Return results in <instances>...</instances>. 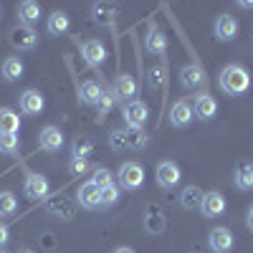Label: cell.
<instances>
[{
  "instance_id": "7a4b0ae2",
  "label": "cell",
  "mask_w": 253,
  "mask_h": 253,
  "mask_svg": "<svg viewBox=\"0 0 253 253\" xmlns=\"http://www.w3.org/2000/svg\"><path fill=\"white\" fill-rule=\"evenodd\" d=\"M122 117H124L126 126H132V129H144L147 119H150V107L139 99H132L122 107Z\"/></svg>"
},
{
  "instance_id": "d590c367",
  "label": "cell",
  "mask_w": 253,
  "mask_h": 253,
  "mask_svg": "<svg viewBox=\"0 0 253 253\" xmlns=\"http://www.w3.org/2000/svg\"><path fill=\"white\" fill-rule=\"evenodd\" d=\"M147 84H150V89H160L165 84V66H152L147 71Z\"/></svg>"
},
{
  "instance_id": "7402d4cb",
  "label": "cell",
  "mask_w": 253,
  "mask_h": 253,
  "mask_svg": "<svg viewBox=\"0 0 253 253\" xmlns=\"http://www.w3.org/2000/svg\"><path fill=\"white\" fill-rule=\"evenodd\" d=\"M200 203H203V193H200L198 185L182 187V193H180V208L182 210H200Z\"/></svg>"
},
{
  "instance_id": "5bb4252c",
  "label": "cell",
  "mask_w": 253,
  "mask_h": 253,
  "mask_svg": "<svg viewBox=\"0 0 253 253\" xmlns=\"http://www.w3.org/2000/svg\"><path fill=\"white\" fill-rule=\"evenodd\" d=\"M18 101H20V112L28 114V117L41 114V112H43V107H46V99L41 96V91H36V89L23 91V94L18 96Z\"/></svg>"
},
{
  "instance_id": "ac0fdd59",
  "label": "cell",
  "mask_w": 253,
  "mask_h": 253,
  "mask_svg": "<svg viewBox=\"0 0 253 253\" xmlns=\"http://www.w3.org/2000/svg\"><path fill=\"white\" fill-rule=\"evenodd\" d=\"M99 193H101V190L89 180V182L79 185V190H76V200H79V205H81V208H86V210H96V208H99Z\"/></svg>"
},
{
  "instance_id": "ffe728a7",
  "label": "cell",
  "mask_w": 253,
  "mask_h": 253,
  "mask_svg": "<svg viewBox=\"0 0 253 253\" xmlns=\"http://www.w3.org/2000/svg\"><path fill=\"white\" fill-rule=\"evenodd\" d=\"M233 185L238 190H253V162H241L233 170Z\"/></svg>"
},
{
  "instance_id": "484cf974",
  "label": "cell",
  "mask_w": 253,
  "mask_h": 253,
  "mask_svg": "<svg viewBox=\"0 0 253 253\" xmlns=\"http://www.w3.org/2000/svg\"><path fill=\"white\" fill-rule=\"evenodd\" d=\"M18 129H20V117L13 109H0V132L18 134Z\"/></svg>"
},
{
  "instance_id": "8fae6325",
  "label": "cell",
  "mask_w": 253,
  "mask_h": 253,
  "mask_svg": "<svg viewBox=\"0 0 253 253\" xmlns=\"http://www.w3.org/2000/svg\"><path fill=\"white\" fill-rule=\"evenodd\" d=\"M81 56H84V61H86L89 66L99 69L104 63V58H107V48H104L101 41L91 38V41H84V43H81Z\"/></svg>"
},
{
  "instance_id": "7c38bea8",
  "label": "cell",
  "mask_w": 253,
  "mask_h": 253,
  "mask_svg": "<svg viewBox=\"0 0 253 253\" xmlns=\"http://www.w3.org/2000/svg\"><path fill=\"white\" fill-rule=\"evenodd\" d=\"M38 147L43 152H58L61 147H63V132L58 129V126H43L38 134Z\"/></svg>"
},
{
  "instance_id": "e575fe53",
  "label": "cell",
  "mask_w": 253,
  "mask_h": 253,
  "mask_svg": "<svg viewBox=\"0 0 253 253\" xmlns=\"http://www.w3.org/2000/svg\"><path fill=\"white\" fill-rule=\"evenodd\" d=\"M91 182L99 187V190H104V187H109V185H114V175L107 170V167H99V170L94 172V177H91Z\"/></svg>"
},
{
  "instance_id": "3957f363",
  "label": "cell",
  "mask_w": 253,
  "mask_h": 253,
  "mask_svg": "<svg viewBox=\"0 0 253 253\" xmlns=\"http://www.w3.org/2000/svg\"><path fill=\"white\" fill-rule=\"evenodd\" d=\"M117 175H119V182L124 190H137L144 185V167L139 162H124Z\"/></svg>"
},
{
  "instance_id": "d6986e66",
  "label": "cell",
  "mask_w": 253,
  "mask_h": 253,
  "mask_svg": "<svg viewBox=\"0 0 253 253\" xmlns=\"http://www.w3.org/2000/svg\"><path fill=\"white\" fill-rule=\"evenodd\" d=\"M137 89H139V84H137L134 76H129V74H119L117 81H114V94H117V99L132 101V99L137 96Z\"/></svg>"
},
{
  "instance_id": "74e56055",
  "label": "cell",
  "mask_w": 253,
  "mask_h": 253,
  "mask_svg": "<svg viewBox=\"0 0 253 253\" xmlns=\"http://www.w3.org/2000/svg\"><path fill=\"white\" fill-rule=\"evenodd\" d=\"M109 147H112L114 152L126 150V144H124V132H122V129H114V132L109 134Z\"/></svg>"
},
{
  "instance_id": "4316f807",
  "label": "cell",
  "mask_w": 253,
  "mask_h": 253,
  "mask_svg": "<svg viewBox=\"0 0 253 253\" xmlns=\"http://www.w3.org/2000/svg\"><path fill=\"white\" fill-rule=\"evenodd\" d=\"M23 71H26V66H23V61H20V58L10 56V58L3 61V79L5 81H18L20 76H23Z\"/></svg>"
},
{
  "instance_id": "44dd1931",
  "label": "cell",
  "mask_w": 253,
  "mask_h": 253,
  "mask_svg": "<svg viewBox=\"0 0 253 253\" xmlns=\"http://www.w3.org/2000/svg\"><path fill=\"white\" fill-rule=\"evenodd\" d=\"M101 94H104V89L99 86L96 81H84L81 86H79V101L86 104V107H96Z\"/></svg>"
},
{
  "instance_id": "52a82bcc",
  "label": "cell",
  "mask_w": 253,
  "mask_h": 253,
  "mask_svg": "<svg viewBox=\"0 0 253 253\" xmlns=\"http://www.w3.org/2000/svg\"><path fill=\"white\" fill-rule=\"evenodd\" d=\"M48 190H51L48 177L38 175V172H28V175H26L23 193H26L28 200H41V198H46V195H48Z\"/></svg>"
},
{
  "instance_id": "1f68e13d",
  "label": "cell",
  "mask_w": 253,
  "mask_h": 253,
  "mask_svg": "<svg viewBox=\"0 0 253 253\" xmlns=\"http://www.w3.org/2000/svg\"><path fill=\"white\" fill-rule=\"evenodd\" d=\"M117 203H119V187H117V182H114V185L104 187L101 193H99V208H112V205H117Z\"/></svg>"
},
{
  "instance_id": "2e32d148",
  "label": "cell",
  "mask_w": 253,
  "mask_h": 253,
  "mask_svg": "<svg viewBox=\"0 0 253 253\" xmlns=\"http://www.w3.org/2000/svg\"><path fill=\"white\" fill-rule=\"evenodd\" d=\"M144 230L150 236H160L162 230H165V213H162V208L150 203L144 210Z\"/></svg>"
},
{
  "instance_id": "6da1fadb",
  "label": "cell",
  "mask_w": 253,
  "mask_h": 253,
  "mask_svg": "<svg viewBox=\"0 0 253 253\" xmlns=\"http://www.w3.org/2000/svg\"><path fill=\"white\" fill-rule=\"evenodd\" d=\"M218 84H220L223 94H228V96H241V94H246V91L251 89V74H248L243 66H238V63H228V66L220 71Z\"/></svg>"
},
{
  "instance_id": "b9f144b4",
  "label": "cell",
  "mask_w": 253,
  "mask_h": 253,
  "mask_svg": "<svg viewBox=\"0 0 253 253\" xmlns=\"http://www.w3.org/2000/svg\"><path fill=\"white\" fill-rule=\"evenodd\" d=\"M246 223H248V228L253 230V205H251V210H248V215H246Z\"/></svg>"
},
{
  "instance_id": "4fadbf2b",
  "label": "cell",
  "mask_w": 253,
  "mask_h": 253,
  "mask_svg": "<svg viewBox=\"0 0 253 253\" xmlns=\"http://www.w3.org/2000/svg\"><path fill=\"white\" fill-rule=\"evenodd\" d=\"M205 84V71L198 66V63H187V66L180 69V86L187 89V91H193L198 86H203Z\"/></svg>"
},
{
  "instance_id": "30bf717a",
  "label": "cell",
  "mask_w": 253,
  "mask_h": 253,
  "mask_svg": "<svg viewBox=\"0 0 253 253\" xmlns=\"http://www.w3.org/2000/svg\"><path fill=\"white\" fill-rule=\"evenodd\" d=\"M46 213L53 215V218H61V220H71L74 213H76V208L69 198H63V195H56V198H48L46 200Z\"/></svg>"
},
{
  "instance_id": "cb8c5ba5",
  "label": "cell",
  "mask_w": 253,
  "mask_h": 253,
  "mask_svg": "<svg viewBox=\"0 0 253 253\" xmlns=\"http://www.w3.org/2000/svg\"><path fill=\"white\" fill-rule=\"evenodd\" d=\"M144 46H147V51H150V53L162 56L167 51V36L160 28H150V33H147V38H144Z\"/></svg>"
},
{
  "instance_id": "83f0119b",
  "label": "cell",
  "mask_w": 253,
  "mask_h": 253,
  "mask_svg": "<svg viewBox=\"0 0 253 253\" xmlns=\"http://www.w3.org/2000/svg\"><path fill=\"white\" fill-rule=\"evenodd\" d=\"M124 132V144L126 150H142V147L147 144V132L144 129H132V126H126Z\"/></svg>"
},
{
  "instance_id": "8992f818",
  "label": "cell",
  "mask_w": 253,
  "mask_h": 253,
  "mask_svg": "<svg viewBox=\"0 0 253 253\" xmlns=\"http://www.w3.org/2000/svg\"><path fill=\"white\" fill-rule=\"evenodd\" d=\"M213 31H215V38H218V41H223V43H230V41L238 36L241 23H238V18H233V15L225 13V15H218V18H215Z\"/></svg>"
},
{
  "instance_id": "8d00e7d4",
  "label": "cell",
  "mask_w": 253,
  "mask_h": 253,
  "mask_svg": "<svg viewBox=\"0 0 253 253\" xmlns=\"http://www.w3.org/2000/svg\"><path fill=\"white\" fill-rule=\"evenodd\" d=\"M89 170H91V162H89V160L71 157V162H69V172H71V175H86Z\"/></svg>"
},
{
  "instance_id": "5b68a950",
  "label": "cell",
  "mask_w": 253,
  "mask_h": 253,
  "mask_svg": "<svg viewBox=\"0 0 253 253\" xmlns=\"http://www.w3.org/2000/svg\"><path fill=\"white\" fill-rule=\"evenodd\" d=\"M233 243H236V238H233V230L230 228H213L208 233V246H210V251L213 253H228V251H233Z\"/></svg>"
},
{
  "instance_id": "f6af8a7d",
  "label": "cell",
  "mask_w": 253,
  "mask_h": 253,
  "mask_svg": "<svg viewBox=\"0 0 253 253\" xmlns=\"http://www.w3.org/2000/svg\"><path fill=\"white\" fill-rule=\"evenodd\" d=\"M0 134H3V132H0Z\"/></svg>"
},
{
  "instance_id": "ba28073f",
  "label": "cell",
  "mask_w": 253,
  "mask_h": 253,
  "mask_svg": "<svg viewBox=\"0 0 253 253\" xmlns=\"http://www.w3.org/2000/svg\"><path fill=\"white\" fill-rule=\"evenodd\" d=\"M155 177H157V185H160V187L170 190V187H175V185L180 182L182 172H180V167H177L175 162L165 160V162H160V165H157V170H155Z\"/></svg>"
},
{
  "instance_id": "4dcf8cb0",
  "label": "cell",
  "mask_w": 253,
  "mask_h": 253,
  "mask_svg": "<svg viewBox=\"0 0 253 253\" xmlns=\"http://www.w3.org/2000/svg\"><path fill=\"white\" fill-rule=\"evenodd\" d=\"M114 101H117V94H114V89L101 94V99H99V104H96V119H99V122H104V119H107L109 109L114 107Z\"/></svg>"
},
{
  "instance_id": "9c48e42d",
  "label": "cell",
  "mask_w": 253,
  "mask_h": 253,
  "mask_svg": "<svg viewBox=\"0 0 253 253\" xmlns=\"http://www.w3.org/2000/svg\"><path fill=\"white\" fill-rule=\"evenodd\" d=\"M225 198L223 193H218V190H210V193L203 195V203H200V210L205 218H220L225 213Z\"/></svg>"
},
{
  "instance_id": "277c9868",
  "label": "cell",
  "mask_w": 253,
  "mask_h": 253,
  "mask_svg": "<svg viewBox=\"0 0 253 253\" xmlns=\"http://www.w3.org/2000/svg\"><path fill=\"white\" fill-rule=\"evenodd\" d=\"M8 41H10V46L15 51H33L36 43H38V33L33 28H28V26H15L10 31Z\"/></svg>"
},
{
  "instance_id": "f1b7e54d",
  "label": "cell",
  "mask_w": 253,
  "mask_h": 253,
  "mask_svg": "<svg viewBox=\"0 0 253 253\" xmlns=\"http://www.w3.org/2000/svg\"><path fill=\"white\" fill-rule=\"evenodd\" d=\"M94 139L91 137H86V134H84V137H76L74 139V144H71V157H84V160H89V155L94 152Z\"/></svg>"
},
{
  "instance_id": "d6a6232c",
  "label": "cell",
  "mask_w": 253,
  "mask_h": 253,
  "mask_svg": "<svg viewBox=\"0 0 253 253\" xmlns=\"http://www.w3.org/2000/svg\"><path fill=\"white\" fill-rule=\"evenodd\" d=\"M94 13H96V20H101V23H107V26H112L114 18H117V8L109 5V3H96Z\"/></svg>"
},
{
  "instance_id": "e0dca14e",
  "label": "cell",
  "mask_w": 253,
  "mask_h": 253,
  "mask_svg": "<svg viewBox=\"0 0 253 253\" xmlns=\"http://www.w3.org/2000/svg\"><path fill=\"white\" fill-rule=\"evenodd\" d=\"M193 112H195V117L198 119H205V122H210L215 114H218V101L210 96V94H198L195 96V101H193Z\"/></svg>"
},
{
  "instance_id": "836d02e7",
  "label": "cell",
  "mask_w": 253,
  "mask_h": 253,
  "mask_svg": "<svg viewBox=\"0 0 253 253\" xmlns=\"http://www.w3.org/2000/svg\"><path fill=\"white\" fill-rule=\"evenodd\" d=\"M0 152L3 155H18V134H0Z\"/></svg>"
},
{
  "instance_id": "603a6c76",
  "label": "cell",
  "mask_w": 253,
  "mask_h": 253,
  "mask_svg": "<svg viewBox=\"0 0 253 253\" xmlns=\"http://www.w3.org/2000/svg\"><path fill=\"white\" fill-rule=\"evenodd\" d=\"M18 18H20V26L33 28V23L41 18V5L33 3V0H23V3L18 5Z\"/></svg>"
},
{
  "instance_id": "ee69618b",
  "label": "cell",
  "mask_w": 253,
  "mask_h": 253,
  "mask_svg": "<svg viewBox=\"0 0 253 253\" xmlns=\"http://www.w3.org/2000/svg\"><path fill=\"white\" fill-rule=\"evenodd\" d=\"M0 253H5V251H0Z\"/></svg>"
},
{
  "instance_id": "bcb514c9",
  "label": "cell",
  "mask_w": 253,
  "mask_h": 253,
  "mask_svg": "<svg viewBox=\"0 0 253 253\" xmlns=\"http://www.w3.org/2000/svg\"><path fill=\"white\" fill-rule=\"evenodd\" d=\"M0 13H3V10H0Z\"/></svg>"
},
{
  "instance_id": "f35d334b",
  "label": "cell",
  "mask_w": 253,
  "mask_h": 253,
  "mask_svg": "<svg viewBox=\"0 0 253 253\" xmlns=\"http://www.w3.org/2000/svg\"><path fill=\"white\" fill-rule=\"evenodd\" d=\"M8 241H10V230H8L5 223H0V248H3Z\"/></svg>"
},
{
  "instance_id": "d4e9b609",
  "label": "cell",
  "mask_w": 253,
  "mask_h": 253,
  "mask_svg": "<svg viewBox=\"0 0 253 253\" xmlns=\"http://www.w3.org/2000/svg\"><path fill=\"white\" fill-rule=\"evenodd\" d=\"M69 26H71V20H69V15L63 13V10L51 13L48 20H46V31H48L51 36H63V33L69 31Z\"/></svg>"
},
{
  "instance_id": "7bdbcfd3",
  "label": "cell",
  "mask_w": 253,
  "mask_h": 253,
  "mask_svg": "<svg viewBox=\"0 0 253 253\" xmlns=\"http://www.w3.org/2000/svg\"><path fill=\"white\" fill-rule=\"evenodd\" d=\"M18 253H36V251H33V248H20Z\"/></svg>"
},
{
  "instance_id": "60d3db41",
  "label": "cell",
  "mask_w": 253,
  "mask_h": 253,
  "mask_svg": "<svg viewBox=\"0 0 253 253\" xmlns=\"http://www.w3.org/2000/svg\"><path fill=\"white\" fill-rule=\"evenodd\" d=\"M114 253H137V251H134V248H129V246H119Z\"/></svg>"
},
{
  "instance_id": "9a60e30c",
  "label": "cell",
  "mask_w": 253,
  "mask_h": 253,
  "mask_svg": "<svg viewBox=\"0 0 253 253\" xmlns=\"http://www.w3.org/2000/svg\"><path fill=\"white\" fill-rule=\"evenodd\" d=\"M195 119V112H193V104L190 101H175L172 109H170V124L177 126V129H182V126H190V122Z\"/></svg>"
},
{
  "instance_id": "f546056e",
  "label": "cell",
  "mask_w": 253,
  "mask_h": 253,
  "mask_svg": "<svg viewBox=\"0 0 253 253\" xmlns=\"http://www.w3.org/2000/svg\"><path fill=\"white\" fill-rule=\"evenodd\" d=\"M15 210H18V198H15V193H10V190H3V193H0V218L15 215Z\"/></svg>"
},
{
  "instance_id": "ab89813d",
  "label": "cell",
  "mask_w": 253,
  "mask_h": 253,
  "mask_svg": "<svg viewBox=\"0 0 253 253\" xmlns=\"http://www.w3.org/2000/svg\"><path fill=\"white\" fill-rule=\"evenodd\" d=\"M238 8H243V10H253V0H241Z\"/></svg>"
}]
</instances>
